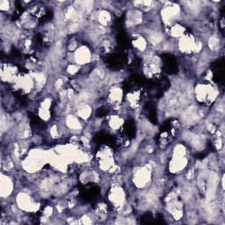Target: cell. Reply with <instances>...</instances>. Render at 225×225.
Segmentation results:
<instances>
[{"label":"cell","instance_id":"cell-6","mask_svg":"<svg viewBox=\"0 0 225 225\" xmlns=\"http://www.w3.org/2000/svg\"><path fill=\"white\" fill-rule=\"evenodd\" d=\"M135 46H136L137 48H139L140 50H141V49L143 50V48H145L146 44H145V41L144 40L143 38H138L137 40H135Z\"/></svg>","mask_w":225,"mask_h":225},{"label":"cell","instance_id":"cell-2","mask_svg":"<svg viewBox=\"0 0 225 225\" xmlns=\"http://www.w3.org/2000/svg\"><path fill=\"white\" fill-rule=\"evenodd\" d=\"M89 59H90V55H89V51L86 48H80L76 54V60L80 64L88 62Z\"/></svg>","mask_w":225,"mask_h":225},{"label":"cell","instance_id":"cell-4","mask_svg":"<svg viewBox=\"0 0 225 225\" xmlns=\"http://www.w3.org/2000/svg\"><path fill=\"white\" fill-rule=\"evenodd\" d=\"M90 112H91V109H90L89 106H83L82 108L79 109L78 114L80 115L82 118H87L90 115Z\"/></svg>","mask_w":225,"mask_h":225},{"label":"cell","instance_id":"cell-3","mask_svg":"<svg viewBox=\"0 0 225 225\" xmlns=\"http://www.w3.org/2000/svg\"><path fill=\"white\" fill-rule=\"evenodd\" d=\"M67 124L70 128L74 129H78L80 128V123L79 121H78L77 118H74V117H70L67 121Z\"/></svg>","mask_w":225,"mask_h":225},{"label":"cell","instance_id":"cell-5","mask_svg":"<svg viewBox=\"0 0 225 225\" xmlns=\"http://www.w3.org/2000/svg\"><path fill=\"white\" fill-rule=\"evenodd\" d=\"M183 33H184V29L180 26H176L171 28V33L174 36H180V34H182Z\"/></svg>","mask_w":225,"mask_h":225},{"label":"cell","instance_id":"cell-1","mask_svg":"<svg viewBox=\"0 0 225 225\" xmlns=\"http://www.w3.org/2000/svg\"><path fill=\"white\" fill-rule=\"evenodd\" d=\"M12 183L7 177H2L1 179V193L2 195H8L12 192Z\"/></svg>","mask_w":225,"mask_h":225}]
</instances>
